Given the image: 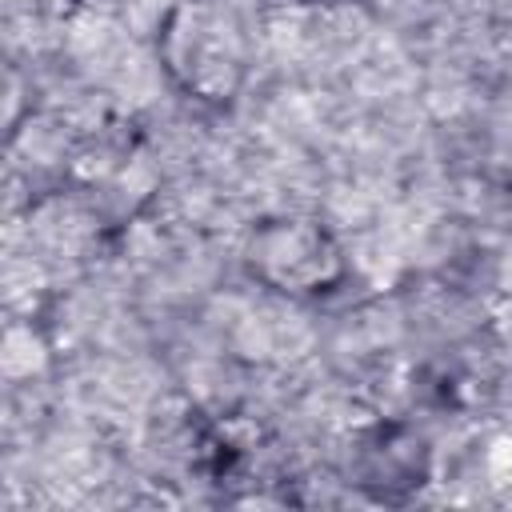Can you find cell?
<instances>
[{
	"label": "cell",
	"instance_id": "6da1fadb",
	"mask_svg": "<svg viewBox=\"0 0 512 512\" xmlns=\"http://www.w3.org/2000/svg\"><path fill=\"white\" fill-rule=\"evenodd\" d=\"M156 52L176 88L204 104H224L248 76L252 36L232 0H176L164 12Z\"/></svg>",
	"mask_w": 512,
	"mask_h": 512
},
{
	"label": "cell",
	"instance_id": "7a4b0ae2",
	"mask_svg": "<svg viewBox=\"0 0 512 512\" xmlns=\"http://www.w3.org/2000/svg\"><path fill=\"white\" fill-rule=\"evenodd\" d=\"M248 264L256 280L284 296H320L332 292V284H340L344 276V252L336 236L304 216L264 220L252 232Z\"/></svg>",
	"mask_w": 512,
	"mask_h": 512
}]
</instances>
